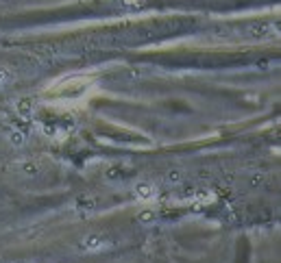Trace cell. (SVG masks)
Returning a JSON list of instances; mask_svg holds the SVG:
<instances>
[{
  "instance_id": "obj_1",
  "label": "cell",
  "mask_w": 281,
  "mask_h": 263,
  "mask_svg": "<svg viewBox=\"0 0 281 263\" xmlns=\"http://www.w3.org/2000/svg\"><path fill=\"white\" fill-rule=\"evenodd\" d=\"M107 242H105V237L103 235H88L81 242V248L83 250H98V248H103Z\"/></svg>"
},
{
  "instance_id": "obj_2",
  "label": "cell",
  "mask_w": 281,
  "mask_h": 263,
  "mask_svg": "<svg viewBox=\"0 0 281 263\" xmlns=\"http://www.w3.org/2000/svg\"><path fill=\"white\" fill-rule=\"evenodd\" d=\"M135 196H138L140 200H150L155 196V187L150 185V183H140V185L135 187Z\"/></svg>"
},
{
  "instance_id": "obj_3",
  "label": "cell",
  "mask_w": 281,
  "mask_h": 263,
  "mask_svg": "<svg viewBox=\"0 0 281 263\" xmlns=\"http://www.w3.org/2000/svg\"><path fill=\"white\" fill-rule=\"evenodd\" d=\"M16 113L22 115V118H28L33 113V100L31 98H20L16 102Z\"/></svg>"
},
{
  "instance_id": "obj_4",
  "label": "cell",
  "mask_w": 281,
  "mask_h": 263,
  "mask_svg": "<svg viewBox=\"0 0 281 263\" xmlns=\"http://www.w3.org/2000/svg\"><path fill=\"white\" fill-rule=\"evenodd\" d=\"M270 31H268V28H266L264 24L262 26H259V24H255L253 28H251V35H253V37H264V35H268Z\"/></svg>"
},
{
  "instance_id": "obj_5",
  "label": "cell",
  "mask_w": 281,
  "mask_h": 263,
  "mask_svg": "<svg viewBox=\"0 0 281 263\" xmlns=\"http://www.w3.org/2000/svg\"><path fill=\"white\" fill-rule=\"evenodd\" d=\"M9 140H11V144H22V142H24V135L20 133V130H11Z\"/></svg>"
},
{
  "instance_id": "obj_6",
  "label": "cell",
  "mask_w": 281,
  "mask_h": 263,
  "mask_svg": "<svg viewBox=\"0 0 281 263\" xmlns=\"http://www.w3.org/2000/svg\"><path fill=\"white\" fill-rule=\"evenodd\" d=\"M146 0H120L122 7H142Z\"/></svg>"
},
{
  "instance_id": "obj_7",
  "label": "cell",
  "mask_w": 281,
  "mask_h": 263,
  "mask_svg": "<svg viewBox=\"0 0 281 263\" xmlns=\"http://www.w3.org/2000/svg\"><path fill=\"white\" fill-rule=\"evenodd\" d=\"M94 207H96V204H94L92 200H81V202H78V209H94Z\"/></svg>"
},
{
  "instance_id": "obj_8",
  "label": "cell",
  "mask_w": 281,
  "mask_h": 263,
  "mask_svg": "<svg viewBox=\"0 0 281 263\" xmlns=\"http://www.w3.org/2000/svg\"><path fill=\"white\" fill-rule=\"evenodd\" d=\"M7 81H9V72H7L5 68H0V85L7 83Z\"/></svg>"
},
{
  "instance_id": "obj_9",
  "label": "cell",
  "mask_w": 281,
  "mask_h": 263,
  "mask_svg": "<svg viewBox=\"0 0 281 263\" xmlns=\"http://www.w3.org/2000/svg\"><path fill=\"white\" fill-rule=\"evenodd\" d=\"M153 217H155V215L150 213V211H146V213H142V215H140V220H142V222H150Z\"/></svg>"
},
{
  "instance_id": "obj_10",
  "label": "cell",
  "mask_w": 281,
  "mask_h": 263,
  "mask_svg": "<svg viewBox=\"0 0 281 263\" xmlns=\"http://www.w3.org/2000/svg\"><path fill=\"white\" fill-rule=\"evenodd\" d=\"M24 170H26L28 174H31V172H37V167H35L33 163H24Z\"/></svg>"
}]
</instances>
